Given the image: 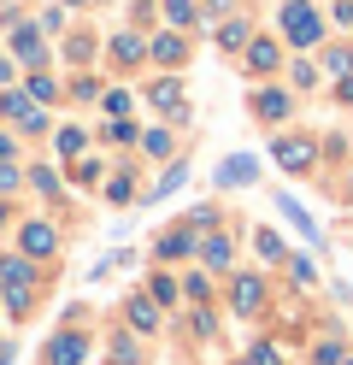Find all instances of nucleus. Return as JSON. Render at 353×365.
I'll return each mask as SVG.
<instances>
[{
    "instance_id": "obj_37",
    "label": "nucleus",
    "mask_w": 353,
    "mask_h": 365,
    "mask_svg": "<svg viewBox=\"0 0 353 365\" xmlns=\"http://www.w3.org/2000/svg\"><path fill=\"white\" fill-rule=\"evenodd\" d=\"M0 224H6V207H0Z\"/></svg>"
},
{
    "instance_id": "obj_23",
    "label": "nucleus",
    "mask_w": 353,
    "mask_h": 365,
    "mask_svg": "<svg viewBox=\"0 0 353 365\" xmlns=\"http://www.w3.org/2000/svg\"><path fill=\"white\" fill-rule=\"evenodd\" d=\"M141 148H148L153 159H165V153H171V135H165V130H148V135H141Z\"/></svg>"
},
{
    "instance_id": "obj_7",
    "label": "nucleus",
    "mask_w": 353,
    "mask_h": 365,
    "mask_svg": "<svg viewBox=\"0 0 353 365\" xmlns=\"http://www.w3.org/2000/svg\"><path fill=\"white\" fill-rule=\"evenodd\" d=\"M148 101H153L159 112H171V118H188V106H183V83H177V77L153 83V88H148Z\"/></svg>"
},
{
    "instance_id": "obj_16",
    "label": "nucleus",
    "mask_w": 353,
    "mask_h": 365,
    "mask_svg": "<svg viewBox=\"0 0 353 365\" xmlns=\"http://www.w3.org/2000/svg\"><path fill=\"white\" fill-rule=\"evenodd\" d=\"M12 53H18V59H30V65L41 59V41H36L30 24H12Z\"/></svg>"
},
{
    "instance_id": "obj_36",
    "label": "nucleus",
    "mask_w": 353,
    "mask_h": 365,
    "mask_svg": "<svg viewBox=\"0 0 353 365\" xmlns=\"http://www.w3.org/2000/svg\"><path fill=\"white\" fill-rule=\"evenodd\" d=\"M0 77H12V71H6V59H0Z\"/></svg>"
},
{
    "instance_id": "obj_29",
    "label": "nucleus",
    "mask_w": 353,
    "mask_h": 365,
    "mask_svg": "<svg viewBox=\"0 0 353 365\" xmlns=\"http://www.w3.org/2000/svg\"><path fill=\"white\" fill-rule=\"evenodd\" d=\"M30 95H36V101H53L59 88H53V77H30Z\"/></svg>"
},
{
    "instance_id": "obj_22",
    "label": "nucleus",
    "mask_w": 353,
    "mask_h": 365,
    "mask_svg": "<svg viewBox=\"0 0 353 365\" xmlns=\"http://www.w3.org/2000/svg\"><path fill=\"white\" fill-rule=\"evenodd\" d=\"M324 65H329L336 77H353V53H347V48H329V53H324Z\"/></svg>"
},
{
    "instance_id": "obj_20",
    "label": "nucleus",
    "mask_w": 353,
    "mask_h": 365,
    "mask_svg": "<svg viewBox=\"0 0 353 365\" xmlns=\"http://www.w3.org/2000/svg\"><path fill=\"white\" fill-rule=\"evenodd\" d=\"M165 18H171L177 30H188L195 24V0H165Z\"/></svg>"
},
{
    "instance_id": "obj_21",
    "label": "nucleus",
    "mask_w": 353,
    "mask_h": 365,
    "mask_svg": "<svg viewBox=\"0 0 353 365\" xmlns=\"http://www.w3.org/2000/svg\"><path fill=\"white\" fill-rule=\"evenodd\" d=\"M253 242H259V254H265V259H289V254H282V236H277V230H259Z\"/></svg>"
},
{
    "instance_id": "obj_15",
    "label": "nucleus",
    "mask_w": 353,
    "mask_h": 365,
    "mask_svg": "<svg viewBox=\"0 0 353 365\" xmlns=\"http://www.w3.org/2000/svg\"><path fill=\"white\" fill-rule=\"evenodd\" d=\"M130 324L135 330H159V301H153V294H135V301H130Z\"/></svg>"
},
{
    "instance_id": "obj_5",
    "label": "nucleus",
    "mask_w": 353,
    "mask_h": 365,
    "mask_svg": "<svg viewBox=\"0 0 353 365\" xmlns=\"http://www.w3.org/2000/svg\"><path fill=\"white\" fill-rule=\"evenodd\" d=\"M289 112H295V101L282 95V88H259V95H253V118H265V124H282Z\"/></svg>"
},
{
    "instance_id": "obj_2",
    "label": "nucleus",
    "mask_w": 353,
    "mask_h": 365,
    "mask_svg": "<svg viewBox=\"0 0 353 365\" xmlns=\"http://www.w3.org/2000/svg\"><path fill=\"white\" fill-rule=\"evenodd\" d=\"M282 36H289L295 48H312V41L324 36V18L306 6V0H289V6H282Z\"/></svg>"
},
{
    "instance_id": "obj_24",
    "label": "nucleus",
    "mask_w": 353,
    "mask_h": 365,
    "mask_svg": "<svg viewBox=\"0 0 353 365\" xmlns=\"http://www.w3.org/2000/svg\"><path fill=\"white\" fill-rule=\"evenodd\" d=\"M83 142H88V135H83L77 124H65V130H59V153H83Z\"/></svg>"
},
{
    "instance_id": "obj_10",
    "label": "nucleus",
    "mask_w": 353,
    "mask_h": 365,
    "mask_svg": "<svg viewBox=\"0 0 353 365\" xmlns=\"http://www.w3.org/2000/svg\"><path fill=\"white\" fill-rule=\"evenodd\" d=\"M148 53H153L159 65H183V59H188V41H183L177 30H165V36H153V48H148Z\"/></svg>"
},
{
    "instance_id": "obj_9",
    "label": "nucleus",
    "mask_w": 353,
    "mask_h": 365,
    "mask_svg": "<svg viewBox=\"0 0 353 365\" xmlns=\"http://www.w3.org/2000/svg\"><path fill=\"white\" fill-rule=\"evenodd\" d=\"M230 301H235L242 318H253L259 307H265V283H259V277H235V294H230Z\"/></svg>"
},
{
    "instance_id": "obj_33",
    "label": "nucleus",
    "mask_w": 353,
    "mask_h": 365,
    "mask_svg": "<svg viewBox=\"0 0 353 365\" xmlns=\"http://www.w3.org/2000/svg\"><path fill=\"white\" fill-rule=\"evenodd\" d=\"M336 24H353V0H342V6H336Z\"/></svg>"
},
{
    "instance_id": "obj_8",
    "label": "nucleus",
    "mask_w": 353,
    "mask_h": 365,
    "mask_svg": "<svg viewBox=\"0 0 353 365\" xmlns=\"http://www.w3.org/2000/svg\"><path fill=\"white\" fill-rule=\"evenodd\" d=\"M24 254H30V259H47V254H53V247H59V236H53V224H24Z\"/></svg>"
},
{
    "instance_id": "obj_14",
    "label": "nucleus",
    "mask_w": 353,
    "mask_h": 365,
    "mask_svg": "<svg viewBox=\"0 0 353 365\" xmlns=\"http://www.w3.org/2000/svg\"><path fill=\"white\" fill-rule=\"evenodd\" d=\"M200 259H206L212 271H230V259H235V247H230V236H206V242H200Z\"/></svg>"
},
{
    "instance_id": "obj_4",
    "label": "nucleus",
    "mask_w": 353,
    "mask_h": 365,
    "mask_svg": "<svg viewBox=\"0 0 353 365\" xmlns=\"http://www.w3.org/2000/svg\"><path fill=\"white\" fill-rule=\"evenodd\" d=\"M83 354H88V341L77 330H59L53 341H47V365H83Z\"/></svg>"
},
{
    "instance_id": "obj_17",
    "label": "nucleus",
    "mask_w": 353,
    "mask_h": 365,
    "mask_svg": "<svg viewBox=\"0 0 353 365\" xmlns=\"http://www.w3.org/2000/svg\"><path fill=\"white\" fill-rule=\"evenodd\" d=\"M141 53H148V48H141V36H130V30L112 36V59H118V65H135Z\"/></svg>"
},
{
    "instance_id": "obj_28",
    "label": "nucleus",
    "mask_w": 353,
    "mask_h": 365,
    "mask_svg": "<svg viewBox=\"0 0 353 365\" xmlns=\"http://www.w3.org/2000/svg\"><path fill=\"white\" fill-rule=\"evenodd\" d=\"M312 359H318V365H342V341H318Z\"/></svg>"
},
{
    "instance_id": "obj_25",
    "label": "nucleus",
    "mask_w": 353,
    "mask_h": 365,
    "mask_svg": "<svg viewBox=\"0 0 353 365\" xmlns=\"http://www.w3.org/2000/svg\"><path fill=\"white\" fill-rule=\"evenodd\" d=\"M183 177H188V165H171V171H165V177H159V189H153V200H165V195H171V189H177V182H183Z\"/></svg>"
},
{
    "instance_id": "obj_1",
    "label": "nucleus",
    "mask_w": 353,
    "mask_h": 365,
    "mask_svg": "<svg viewBox=\"0 0 353 365\" xmlns=\"http://www.w3.org/2000/svg\"><path fill=\"white\" fill-rule=\"evenodd\" d=\"M0 283H6V307H12V318H24V312H30V289H36L30 259H0Z\"/></svg>"
},
{
    "instance_id": "obj_26",
    "label": "nucleus",
    "mask_w": 353,
    "mask_h": 365,
    "mask_svg": "<svg viewBox=\"0 0 353 365\" xmlns=\"http://www.w3.org/2000/svg\"><path fill=\"white\" fill-rule=\"evenodd\" d=\"M130 195H135V189H130V177H112V182H106V200H118V207H124Z\"/></svg>"
},
{
    "instance_id": "obj_13",
    "label": "nucleus",
    "mask_w": 353,
    "mask_h": 365,
    "mask_svg": "<svg viewBox=\"0 0 353 365\" xmlns=\"http://www.w3.org/2000/svg\"><path fill=\"white\" fill-rule=\"evenodd\" d=\"M195 254V230H165L159 236V259H188Z\"/></svg>"
},
{
    "instance_id": "obj_19",
    "label": "nucleus",
    "mask_w": 353,
    "mask_h": 365,
    "mask_svg": "<svg viewBox=\"0 0 353 365\" xmlns=\"http://www.w3.org/2000/svg\"><path fill=\"white\" fill-rule=\"evenodd\" d=\"M277 207H282V212H289V224H295V230H300L306 242H318V224H312V218H306V212L295 207V200H289V195H282V200H277Z\"/></svg>"
},
{
    "instance_id": "obj_18",
    "label": "nucleus",
    "mask_w": 353,
    "mask_h": 365,
    "mask_svg": "<svg viewBox=\"0 0 353 365\" xmlns=\"http://www.w3.org/2000/svg\"><path fill=\"white\" fill-rule=\"evenodd\" d=\"M218 48L230 53V48H247V24H242V18H224V24H218Z\"/></svg>"
},
{
    "instance_id": "obj_31",
    "label": "nucleus",
    "mask_w": 353,
    "mask_h": 365,
    "mask_svg": "<svg viewBox=\"0 0 353 365\" xmlns=\"http://www.w3.org/2000/svg\"><path fill=\"white\" fill-rule=\"evenodd\" d=\"M30 182H36V189H41V195H59V177H53V171H36Z\"/></svg>"
},
{
    "instance_id": "obj_11",
    "label": "nucleus",
    "mask_w": 353,
    "mask_h": 365,
    "mask_svg": "<svg viewBox=\"0 0 353 365\" xmlns=\"http://www.w3.org/2000/svg\"><path fill=\"white\" fill-rule=\"evenodd\" d=\"M253 177H259V165H253L247 153H235V159H224V171H218V182H224V189H242V182H253Z\"/></svg>"
},
{
    "instance_id": "obj_12",
    "label": "nucleus",
    "mask_w": 353,
    "mask_h": 365,
    "mask_svg": "<svg viewBox=\"0 0 353 365\" xmlns=\"http://www.w3.org/2000/svg\"><path fill=\"white\" fill-rule=\"evenodd\" d=\"M0 112H6L12 124H24V130H41V112L24 101V95H0Z\"/></svg>"
},
{
    "instance_id": "obj_34",
    "label": "nucleus",
    "mask_w": 353,
    "mask_h": 365,
    "mask_svg": "<svg viewBox=\"0 0 353 365\" xmlns=\"http://www.w3.org/2000/svg\"><path fill=\"white\" fill-rule=\"evenodd\" d=\"M336 95H342V101L353 106V77H342V83H336Z\"/></svg>"
},
{
    "instance_id": "obj_30",
    "label": "nucleus",
    "mask_w": 353,
    "mask_h": 365,
    "mask_svg": "<svg viewBox=\"0 0 353 365\" xmlns=\"http://www.w3.org/2000/svg\"><path fill=\"white\" fill-rule=\"evenodd\" d=\"M106 112H118V118L130 112V95H124V88H112V95H106Z\"/></svg>"
},
{
    "instance_id": "obj_35",
    "label": "nucleus",
    "mask_w": 353,
    "mask_h": 365,
    "mask_svg": "<svg viewBox=\"0 0 353 365\" xmlns=\"http://www.w3.org/2000/svg\"><path fill=\"white\" fill-rule=\"evenodd\" d=\"M6 359H12V348H0V365H6Z\"/></svg>"
},
{
    "instance_id": "obj_3",
    "label": "nucleus",
    "mask_w": 353,
    "mask_h": 365,
    "mask_svg": "<svg viewBox=\"0 0 353 365\" xmlns=\"http://www.w3.org/2000/svg\"><path fill=\"white\" fill-rule=\"evenodd\" d=\"M271 153H277V165H282V171H312V159H318V148L306 142V135H282Z\"/></svg>"
},
{
    "instance_id": "obj_27",
    "label": "nucleus",
    "mask_w": 353,
    "mask_h": 365,
    "mask_svg": "<svg viewBox=\"0 0 353 365\" xmlns=\"http://www.w3.org/2000/svg\"><path fill=\"white\" fill-rule=\"evenodd\" d=\"M153 301L171 307V301H177V283H171V277H153Z\"/></svg>"
},
{
    "instance_id": "obj_32",
    "label": "nucleus",
    "mask_w": 353,
    "mask_h": 365,
    "mask_svg": "<svg viewBox=\"0 0 353 365\" xmlns=\"http://www.w3.org/2000/svg\"><path fill=\"white\" fill-rule=\"evenodd\" d=\"M6 189H18V165H6V159H0V195Z\"/></svg>"
},
{
    "instance_id": "obj_6",
    "label": "nucleus",
    "mask_w": 353,
    "mask_h": 365,
    "mask_svg": "<svg viewBox=\"0 0 353 365\" xmlns=\"http://www.w3.org/2000/svg\"><path fill=\"white\" fill-rule=\"evenodd\" d=\"M277 59H282V53H277L271 36H253V41H247V71H253V77H271Z\"/></svg>"
}]
</instances>
